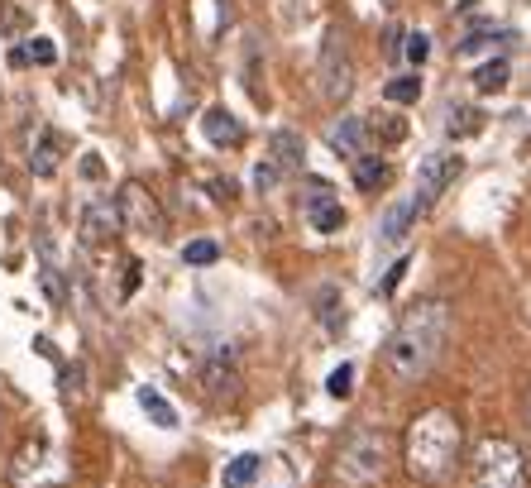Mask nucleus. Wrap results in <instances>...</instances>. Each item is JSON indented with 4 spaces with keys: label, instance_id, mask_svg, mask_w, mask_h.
Instances as JSON below:
<instances>
[{
    "label": "nucleus",
    "instance_id": "nucleus-1",
    "mask_svg": "<svg viewBox=\"0 0 531 488\" xmlns=\"http://www.w3.org/2000/svg\"><path fill=\"white\" fill-rule=\"evenodd\" d=\"M445 335H450V307L445 302H417L388 340V374L398 383L426 378L445 350Z\"/></svg>",
    "mask_w": 531,
    "mask_h": 488
},
{
    "label": "nucleus",
    "instance_id": "nucleus-2",
    "mask_svg": "<svg viewBox=\"0 0 531 488\" xmlns=\"http://www.w3.org/2000/svg\"><path fill=\"white\" fill-rule=\"evenodd\" d=\"M455 450H460V422L445 407L421 412L407 431V469L417 479H445L455 465Z\"/></svg>",
    "mask_w": 531,
    "mask_h": 488
},
{
    "label": "nucleus",
    "instance_id": "nucleus-3",
    "mask_svg": "<svg viewBox=\"0 0 531 488\" xmlns=\"http://www.w3.org/2000/svg\"><path fill=\"white\" fill-rule=\"evenodd\" d=\"M474 488H527V465H522V450L503 436H488L474 450V465H469Z\"/></svg>",
    "mask_w": 531,
    "mask_h": 488
},
{
    "label": "nucleus",
    "instance_id": "nucleus-4",
    "mask_svg": "<svg viewBox=\"0 0 531 488\" xmlns=\"http://www.w3.org/2000/svg\"><path fill=\"white\" fill-rule=\"evenodd\" d=\"M383 469H388V436L383 431H354L350 441L340 445L335 474L345 484L364 488V484H374V479H383Z\"/></svg>",
    "mask_w": 531,
    "mask_h": 488
},
{
    "label": "nucleus",
    "instance_id": "nucleus-5",
    "mask_svg": "<svg viewBox=\"0 0 531 488\" xmlns=\"http://www.w3.org/2000/svg\"><path fill=\"white\" fill-rule=\"evenodd\" d=\"M115 206H120V221L130 225V230L149 235V240H163L168 216H163V206L154 201V192H149L144 182H125V187H120V197H115Z\"/></svg>",
    "mask_w": 531,
    "mask_h": 488
},
{
    "label": "nucleus",
    "instance_id": "nucleus-6",
    "mask_svg": "<svg viewBox=\"0 0 531 488\" xmlns=\"http://www.w3.org/2000/svg\"><path fill=\"white\" fill-rule=\"evenodd\" d=\"M460 168H465V158H460V154H450V149H436V154H426V158H421V163H417V192H412L421 211H426L431 201L441 197V192L450 187V182L460 178Z\"/></svg>",
    "mask_w": 531,
    "mask_h": 488
},
{
    "label": "nucleus",
    "instance_id": "nucleus-7",
    "mask_svg": "<svg viewBox=\"0 0 531 488\" xmlns=\"http://www.w3.org/2000/svg\"><path fill=\"white\" fill-rule=\"evenodd\" d=\"M321 96L326 101H345L354 87V63H350V53H345V44H340V34H331L326 39V48H321Z\"/></svg>",
    "mask_w": 531,
    "mask_h": 488
},
{
    "label": "nucleus",
    "instance_id": "nucleus-8",
    "mask_svg": "<svg viewBox=\"0 0 531 488\" xmlns=\"http://www.w3.org/2000/svg\"><path fill=\"white\" fill-rule=\"evenodd\" d=\"M120 206H115L111 197H91L87 206H82V240L87 244H106L120 235Z\"/></svg>",
    "mask_w": 531,
    "mask_h": 488
},
{
    "label": "nucleus",
    "instance_id": "nucleus-9",
    "mask_svg": "<svg viewBox=\"0 0 531 488\" xmlns=\"http://www.w3.org/2000/svg\"><path fill=\"white\" fill-rule=\"evenodd\" d=\"M307 225L316 235H335L345 225V206L335 197L326 182H311V197H307Z\"/></svg>",
    "mask_w": 531,
    "mask_h": 488
},
{
    "label": "nucleus",
    "instance_id": "nucleus-10",
    "mask_svg": "<svg viewBox=\"0 0 531 488\" xmlns=\"http://www.w3.org/2000/svg\"><path fill=\"white\" fill-rule=\"evenodd\" d=\"M417 216H421L417 197L393 201V206L383 211V221H378V244H383V249H398V244L407 240V235H412V225H417Z\"/></svg>",
    "mask_w": 531,
    "mask_h": 488
},
{
    "label": "nucleus",
    "instance_id": "nucleus-11",
    "mask_svg": "<svg viewBox=\"0 0 531 488\" xmlns=\"http://www.w3.org/2000/svg\"><path fill=\"white\" fill-rule=\"evenodd\" d=\"M201 383H206V393H216V398H230L235 388H240V364H235V350H216V355L201 364Z\"/></svg>",
    "mask_w": 531,
    "mask_h": 488
},
{
    "label": "nucleus",
    "instance_id": "nucleus-12",
    "mask_svg": "<svg viewBox=\"0 0 531 488\" xmlns=\"http://www.w3.org/2000/svg\"><path fill=\"white\" fill-rule=\"evenodd\" d=\"M326 139H331V149L340 158H364L369 154V125H364V120H359V115H345V120H340V125H331V134H326Z\"/></svg>",
    "mask_w": 531,
    "mask_h": 488
},
{
    "label": "nucleus",
    "instance_id": "nucleus-13",
    "mask_svg": "<svg viewBox=\"0 0 531 488\" xmlns=\"http://www.w3.org/2000/svg\"><path fill=\"white\" fill-rule=\"evenodd\" d=\"M201 134H206L216 149H235V144H244V125L230 111H225V106H211V111H206V120H201Z\"/></svg>",
    "mask_w": 531,
    "mask_h": 488
},
{
    "label": "nucleus",
    "instance_id": "nucleus-14",
    "mask_svg": "<svg viewBox=\"0 0 531 488\" xmlns=\"http://www.w3.org/2000/svg\"><path fill=\"white\" fill-rule=\"evenodd\" d=\"M268 158L283 168V173H292V168H302V158H307V144H302V134L292 130H278L273 139H268Z\"/></svg>",
    "mask_w": 531,
    "mask_h": 488
},
{
    "label": "nucleus",
    "instance_id": "nucleus-15",
    "mask_svg": "<svg viewBox=\"0 0 531 488\" xmlns=\"http://www.w3.org/2000/svg\"><path fill=\"white\" fill-rule=\"evenodd\" d=\"M58 154H63L58 134H53V130H44V134H39V144H34V158H29L34 178H53V173H58Z\"/></svg>",
    "mask_w": 531,
    "mask_h": 488
},
{
    "label": "nucleus",
    "instance_id": "nucleus-16",
    "mask_svg": "<svg viewBox=\"0 0 531 488\" xmlns=\"http://www.w3.org/2000/svg\"><path fill=\"white\" fill-rule=\"evenodd\" d=\"M259 469H264V460H259V455H235V460L225 465L221 484H225V488H254Z\"/></svg>",
    "mask_w": 531,
    "mask_h": 488
},
{
    "label": "nucleus",
    "instance_id": "nucleus-17",
    "mask_svg": "<svg viewBox=\"0 0 531 488\" xmlns=\"http://www.w3.org/2000/svg\"><path fill=\"white\" fill-rule=\"evenodd\" d=\"M139 407L154 417V426H163V431H173L177 426V412H173V402L163 398L158 388H139Z\"/></svg>",
    "mask_w": 531,
    "mask_h": 488
},
{
    "label": "nucleus",
    "instance_id": "nucleus-18",
    "mask_svg": "<svg viewBox=\"0 0 531 488\" xmlns=\"http://www.w3.org/2000/svg\"><path fill=\"white\" fill-rule=\"evenodd\" d=\"M354 182H359V192H374L378 182H388V163L383 158H354Z\"/></svg>",
    "mask_w": 531,
    "mask_h": 488
},
{
    "label": "nucleus",
    "instance_id": "nucleus-19",
    "mask_svg": "<svg viewBox=\"0 0 531 488\" xmlns=\"http://www.w3.org/2000/svg\"><path fill=\"white\" fill-rule=\"evenodd\" d=\"M383 96H388L393 106H412V101L421 96V77H417V72H407V77H393V82L383 87Z\"/></svg>",
    "mask_w": 531,
    "mask_h": 488
},
{
    "label": "nucleus",
    "instance_id": "nucleus-20",
    "mask_svg": "<svg viewBox=\"0 0 531 488\" xmlns=\"http://www.w3.org/2000/svg\"><path fill=\"white\" fill-rule=\"evenodd\" d=\"M474 87L479 91H503L508 87V58H493V63L479 67V72H474Z\"/></svg>",
    "mask_w": 531,
    "mask_h": 488
},
{
    "label": "nucleus",
    "instance_id": "nucleus-21",
    "mask_svg": "<svg viewBox=\"0 0 531 488\" xmlns=\"http://www.w3.org/2000/svg\"><path fill=\"white\" fill-rule=\"evenodd\" d=\"M321 321H326L331 331L345 326V297H340L335 288H321Z\"/></svg>",
    "mask_w": 531,
    "mask_h": 488
},
{
    "label": "nucleus",
    "instance_id": "nucleus-22",
    "mask_svg": "<svg viewBox=\"0 0 531 488\" xmlns=\"http://www.w3.org/2000/svg\"><path fill=\"white\" fill-rule=\"evenodd\" d=\"M182 259H187V264H216V259H221V244L216 240H192L187 244V249H182Z\"/></svg>",
    "mask_w": 531,
    "mask_h": 488
},
{
    "label": "nucleus",
    "instance_id": "nucleus-23",
    "mask_svg": "<svg viewBox=\"0 0 531 488\" xmlns=\"http://www.w3.org/2000/svg\"><path fill=\"white\" fill-rule=\"evenodd\" d=\"M479 125H484V115L474 111V106H455L450 111V134H474Z\"/></svg>",
    "mask_w": 531,
    "mask_h": 488
},
{
    "label": "nucleus",
    "instance_id": "nucleus-24",
    "mask_svg": "<svg viewBox=\"0 0 531 488\" xmlns=\"http://www.w3.org/2000/svg\"><path fill=\"white\" fill-rule=\"evenodd\" d=\"M326 393H331V398H350L354 393V364H340V369L326 378Z\"/></svg>",
    "mask_w": 531,
    "mask_h": 488
},
{
    "label": "nucleus",
    "instance_id": "nucleus-25",
    "mask_svg": "<svg viewBox=\"0 0 531 488\" xmlns=\"http://www.w3.org/2000/svg\"><path fill=\"white\" fill-rule=\"evenodd\" d=\"M283 178H288V173H283V168H278L273 158H264V163L254 168V187H259V192H273V187H278Z\"/></svg>",
    "mask_w": 531,
    "mask_h": 488
},
{
    "label": "nucleus",
    "instance_id": "nucleus-26",
    "mask_svg": "<svg viewBox=\"0 0 531 488\" xmlns=\"http://www.w3.org/2000/svg\"><path fill=\"white\" fill-rule=\"evenodd\" d=\"M24 58H29V63H39V67H48V63H58V48H53V39H29Z\"/></svg>",
    "mask_w": 531,
    "mask_h": 488
},
{
    "label": "nucleus",
    "instance_id": "nucleus-27",
    "mask_svg": "<svg viewBox=\"0 0 531 488\" xmlns=\"http://www.w3.org/2000/svg\"><path fill=\"white\" fill-rule=\"evenodd\" d=\"M426 53H431V39H426V34H407V58H412V63H426Z\"/></svg>",
    "mask_w": 531,
    "mask_h": 488
},
{
    "label": "nucleus",
    "instance_id": "nucleus-28",
    "mask_svg": "<svg viewBox=\"0 0 531 488\" xmlns=\"http://www.w3.org/2000/svg\"><path fill=\"white\" fill-rule=\"evenodd\" d=\"M402 273H407V259H398V264L388 268V278H383V283H378V292H393L402 283Z\"/></svg>",
    "mask_w": 531,
    "mask_h": 488
},
{
    "label": "nucleus",
    "instance_id": "nucleus-29",
    "mask_svg": "<svg viewBox=\"0 0 531 488\" xmlns=\"http://www.w3.org/2000/svg\"><path fill=\"white\" fill-rule=\"evenodd\" d=\"M134 288H139V259H130V264H125V297H130Z\"/></svg>",
    "mask_w": 531,
    "mask_h": 488
},
{
    "label": "nucleus",
    "instance_id": "nucleus-30",
    "mask_svg": "<svg viewBox=\"0 0 531 488\" xmlns=\"http://www.w3.org/2000/svg\"><path fill=\"white\" fill-rule=\"evenodd\" d=\"M82 173H87V178H101V163H96V154H87V163H82Z\"/></svg>",
    "mask_w": 531,
    "mask_h": 488
}]
</instances>
